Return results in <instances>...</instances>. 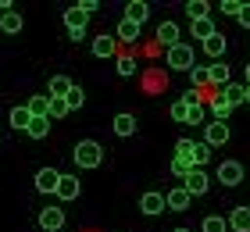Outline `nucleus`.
Listing matches in <instances>:
<instances>
[{
	"mask_svg": "<svg viewBox=\"0 0 250 232\" xmlns=\"http://www.w3.org/2000/svg\"><path fill=\"white\" fill-rule=\"evenodd\" d=\"M175 154L186 157L193 168H204V165L211 161V147L204 143V139H200V143H193V139H179V143H175Z\"/></svg>",
	"mask_w": 250,
	"mask_h": 232,
	"instance_id": "1",
	"label": "nucleus"
},
{
	"mask_svg": "<svg viewBox=\"0 0 250 232\" xmlns=\"http://www.w3.org/2000/svg\"><path fill=\"white\" fill-rule=\"evenodd\" d=\"M75 165L79 168H100V161H104V150H100V143H93V139H79V147H75Z\"/></svg>",
	"mask_w": 250,
	"mask_h": 232,
	"instance_id": "2",
	"label": "nucleus"
},
{
	"mask_svg": "<svg viewBox=\"0 0 250 232\" xmlns=\"http://www.w3.org/2000/svg\"><path fill=\"white\" fill-rule=\"evenodd\" d=\"M168 68H172V72H189L193 64V46H186V43H179V46H172V50H168V61H165Z\"/></svg>",
	"mask_w": 250,
	"mask_h": 232,
	"instance_id": "3",
	"label": "nucleus"
},
{
	"mask_svg": "<svg viewBox=\"0 0 250 232\" xmlns=\"http://www.w3.org/2000/svg\"><path fill=\"white\" fill-rule=\"evenodd\" d=\"M183 190H186L189 196H204V193L211 190V179H208V171H204V168H193L189 175L183 179Z\"/></svg>",
	"mask_w": 250,
	"mask_h": 232,
	"instance_id": "4",
	"label": "nucleus"
},
{
	"mask_svg": "<svg viewBox=\"0 0 250 232\" xmlns=\"http://www.w3.org/2000/svg\"><path fill=\"white\" fill-rule=\"evenodd\" d=\"M204 143H208L211 150L225 147V143H229V125H225V122H204Z\"/></svg>",
	"mask_w": 250,
	"mask_h": 232,
	"instance_id": "5",
	"label": "nucleus"
},
{
	"mask_svg": "<svg viewBox=\"0 0 250 232\" xmlns=\"http://www.w3.org/2000/svg\"><path fill=\"white\" fill-rule=\"evenodd\" d=\"M79 193H83V186H79V175H61L58 179V190H54V196L58 200H79Z\"/></svg>",
	"mask_w": 250,
	"mask_h": 232,
	"instance_id": "6",
	"label": "nucleus"
},
{
	"mask_svg": "<svg viewBox=\"0 0 250 232\" xmlns=\"http://www.w3.org/2000/svg\"><path fill=\"white\" fill-rule=\"evenodd\" d=\"M40 229L43 232H61L64 229V211L61 207H43L40 211Z\"/></svg>",
	"mask_w": 250,
	"mask_h": 232,
	"instance_id": "7",
	"label": "nucleus"
},
{
	"mask_svg": "<svg viewBox=\"0 0 250 232\" xmlns=\"http://www.w3.org/2000/svg\"><path fill=\"white\" fill-rule=\"evenodd\" d=\"M218 179H222V186H240L243 182V165L240 161H222L218 165Z\"/></svg>",
	"mask_w": 250,
	"mask_h": 232,
	"instance_id": "8",
	"label": "nucleus"
},
{
	"mask_svg": "<svg viewBox=\"0 0 250 232\" xmlns=\"http://www.w3.org/2000/svg\"><path fill=\"white\" fill-rule=\"evenodd\" d=\"M218 93H222V100L229 104V107H240V104H247V86H243V83H225Z\"/></svg>",
	"mask_w": 250,
	"mask_h": 232,
	"instance_id": "9",
	"label": "nucleus"
},
{
	"mask_svg": "<svg viewBox=\"0 0 250 232\" xmlns=\"http://www.w3.org/2000/svg\"><path fill=\"white\" fill-rule=\"evenodd\" d=\"M86 18H89V15H83L79 7H68V11H64V25H68V36H83V32H86Z\"/></svg>",
	"mask_w": 250,
	"mask_h": 232,
	"instance_id": "10",
	"label": "nucleus"
},
{
	"mask_svg": "<svg viewBox=\"0 0 250 232\" xmlns=\"http://www.w3.org/2000/svg\"><path fill=\"white\" fill-rule=\"evenodd\" d=\"M140 211H143L146 218L161 214V211H165V193H143V196H140Z\"/></svg>",
	"mask_w": 250,
	"mask_h": 232,
	"instance_id": "11",
	"label": "nucleus"
},
{
	"mask_svg": "<svg viewBox=\"0 0 250 232\" xmlns=\"http://www.w3.org/2000/svg\"><path fill=\"white\" fill-rule=\"evenodd\" d=\"M189 204H193V196L183 190V186H175V190L165 193V207H172V211H186Z\"/></svg>",
	"mask_w": 250,
	"mask_h": 232,
	"instance_id": "12",
	"label": "nucleus"
},
{
	"mask_svg": "<svg viewBox=\"0 0 250 232\" xmlns=\"http://www.w3.org/2000/svg\"><path fill=\"white\" fill-rule=\"evenodd\" d=\"M58 179H61V171L40 168V171H36V190H40V193H54V190H58Z\"/></svg>",
	"mask_w": 250,
	"mask_h": 232,
	"instance_id": "13",
	"label": "nucleus"
},
{
	"mask_svg": "<svg viewBox=\"0 0 250 232\" xmlns=\"http://www.w3.org/2000/svg\"><path fill=\"white\" fill-rule=\"evenodd\" d=\"M146 18H150V4H143V0H132L125 7V21H132V25H143Z\"/></svg>",
	"mask_w": 250,
	"mask_h": 232,
	"instance_id": "14",
	"label": "nucleus"
},
{
	"mask_svg": "<svg viewBox=\"0 0 250 232\" xmlns=\"http://www.w3.org/2000/svg\"><path fill=\"white\" fill-rule=\"evenodd\" d=\"M25 111L32 114V118H47V114H50V97H47V93H36V97H29Z\"/></svg>",
	"mask_w": 250,
	"mask_h": 232,
	"instance_id": "15",
	"label": "nucleus"
},
{
	"mask_svg": "<svg viewBox=\"0 0 250 232\" xmlns=\"http://www.w3.org/2000/svg\"><path fill=\"white\" fill-rule=\"evenodd\" d=\"M225 46H229V40H225V32H214V36H208V40H204V54L218 61V57L225 54Z\"/></svg>",
	"mask_w": 250,
	"mask_h": 232,
	"instance_id": "16",
	"label": "nucleus"
},
{
	"mask_svg": "<svg viewBox=\"0 0 250 232\" xmlns=\"http://www.w3.org/2000/svg\"><path fill=\"white\" fill-rule=\"evenodd\" d=\"M225 222L236 232H250V207H232V214L225 218Z\"/></svg>",
	"mask_w": 250,
	"mask_h": 232,
	"instance_id": "17",
	"label": "nucleus"
},
{
	"mask_svg": "<svg viewBox=\"0 0 250 232\" xmlns=\"http://www.w3.org/2000/svg\"><path fill=\"white\" fill-rule=\"evenodd\" d=\"M157 40H161L168 50L179 46V25H175V21H161V25H157Z\"/></svg>",
	"mask_w": 250,
	"mask_h": 232,
	"instance_id": "18",
	"label": "nucleus"
},
{
	"mask_svg": "<svg viewBox=\"0 0 250 232\" xmlns=\"http://www.w3.org/2000/svg\"><path fill=\"white\" fill-rule=\"evenodd\" d=\"M115 132L118 136H136V114H129V111H122V114H115Z\"/></svg>",
	"mask_w": 250,
	"mask_h": 232,
	"instance_id": "19",
	"label": "nucleus"
},
{
	"mask_svg": "<svg viewBox=\"0 0 250 232\" xmlns=\"http://www.w3.org/2000/svg\"><path fill=\"white\" fill-rule=\"evenodd\" d=\"M68 89H72V79H68V75H50V89H47V97L54 100V97H68Z\"/></svg>",
	"mask_w": 250,
	"mask_h": 232,
	"instance_id": "20",
	"label": "nucleus"
},
{
	"mask_svg": "<svg viewBox=\"0 0 250 232\" xmlns=\"http://www.w3.org/2000/svg\"><path fill=\"white\" fill-rule=\"evenodd\" d=\"M208 83H214L222 89L225 83H229V64H222V61L218 64H208Z\"/></svg>",
	"mask_w": 250,
	"mask_h": 232,
	"instance_id": "21",
	"label": "nucleus"
},
{
	"mask_svg": "<svg viewBox=\"0 0 250 232\" xmlns=\"http://www.w3.org/2000/svg\"><path fill=\"white\" fill-rule=\"evenodd\" d=\"M115 36L122 40V43H136V40H140V25H132V21H118V29H115Z\"/></svg>",
	"mask_w": 250,
	"mask_h": 232,
	"instance_id": "22",
	"label": "nucleus"
},
{
	"mask_svg": "<svg viewBox=\"0 0 250 232\" xmlns=\"http://www.w3.org/2000/svg\"><path fill=\"white\" fill-rule=\"evenodd\" d=\"M186 15H189L193 21L211 18V4H208V0H189V4H186Z\"/></svg>",
	"mask_w": 250,
	"mask_h": 232,
	"instance_id": "23",
	"label": "nucleus"
},
{
	"mask_svg": "<svg viewBox=\"0 0 250 232\" xmlns=\"http://www.w3.org/2000/svg\"><path fill=\"white\" fill-rule=\"evenodd\" d=\"M93 54L97 57H115V36H97L93 40Z\"/></svg>",
	"mask_w": 250,
	"mask_h": 232,
	"instance_id": "24",
	"label": "nucleus"
},
{
	"mask_svg": "<svg viewBox=\"0 0 250 232\" xmlns=\"http://www.w3.org/2000/svg\"><path fill=\"white\" fill-rule=\"evenodd\" d=\"M0 32H21V15H18V11L0 15Z\"/></svg>",
	"mask_w": 250,
	"mask_h": 232,
	"instance_id": "25",
	"label": "nucleus"
},
{
	"mask_svg": "<svg viewBox=\"0 0 250 232\" xmlns=\"http://www.w3.org/2000/svg\"><path fill=\"white\" fill-rule=\"evenodd\" d=\"M200 232H229V222H225L222 214H208L204 225H200Z\"/></svg>",
	"mask_w": 250,
	"mask_h": 232,
	"instance_id": "26",
	"label": "nucleus"
},
{
	"mask_svg": "<svg viewBox=\"0 0 250 232\" xmlns=\"http://www.w3.org/2000/svg\"><path fill=\"white\" fill-rule=\"evenodd\" d=\"M214 32H218V29H214V21H211V18H200V21H193V36H197L200 43L208 40V36H214Z\"/></svg>",
	"mask_w": 250,
	"mask_h": 232,
	"instance_id": "27",
	"label": "nucleus"
},
{
	"mask_svg": "<svg viewBox=\"0 0 250 232\" xmlns=\"http://www.w3.org/2000/svg\"><path fill=\"white\" fill-rule=\"evenodd\" d=\"M25 132H29L32 139H43V136H47V132H50V118H32Z\"/></svg>",
	"mask_w": 250,
	"mask_h": 232,
	"instance_id": "28",
	"label": "nucleus"
},
{
	"mask_svg": "<svg viewBox=\"0 0 250 232\" xmlns=\"http://www.w3.org/2000/svg\"><path fill=\"white\" fill-rule=\"evenodd\" d=\"M211 114H214V122H225L232 114V107L222 100V93H214V104H211Z\"/></svg>",
	"mask_w": 250,
	"mask_h": 232,
	"instance_id": "29",
	"label": "nucleus"
},
{
	"mask_svg": "<svg viewBox=\"0 0 250 232\" xmlns=\"http://www.w3.org/2000/svg\"><path fill=\"white\" fill-rule=\"evenodd\" d=\"M29 122H32V114L25 107H11V125L15 129H29Z\"/></svg>",
	"mask_w": 250,
	"mask_h": 232,
	"instance_id": "30",
	"label": "nucleus"
},
{
	"mask_svg": "<svg viewBox=\"0 0 250 232\" xmlns=\"http://www.w3.org/2000/svg\"><path fill=\"white\" fill-rule=\"evenodd\" d=\"M64 104H68V111H79L86 104V93L79 89V86H72V89H68V97H64Z\"/></svg>",
	"mask_w": 250,
	"mask_h": 232,
	"instance_id": "31",
	"label": "nucleus"
},
{
	"mask_svg": "<svg viewBox=\"0 0 250 232\" xmlns=\"http://www.w3.org/2000/svg\"><path fill=\"white\" fill-rule=\"evenodd\" d=\"M189 171H193V165H189L186 157H179V154H175V157H172V175H179V179H186Z\"/></svg>",
	"mask_w": 250,
	"mask_h": 232,
	"instance_id": "32",
	"label": "nucleus"
},
{
	"mask_svg": "<svg viewBox=\"0 0 250 232\" xmlns=\"http://www.w3.org/2000/svg\"><path fill=\"white\" fill-rule=\"evenodd\" d=\"M64 114H68V104H64L61 97H54V100H50V114H47V118H50V122H58V118H64Z\"/></svg>",
	"mask_w": 250,
	"mask_h": 232,
	"instance_id": "33",
	"label": "nucleus"
},
{
	"mask_svg": "<svg viewBox=\"0 0 250 232\" xmlns=\"http://www.w3.org/2000/svg\"><path fill=\"white\" fill-rule=\"evenodd\" d=\"M189 83H193V86H204V83H208V68H204V64H193V68H189Z\"/></svg>",
	"mask_w": 250,
	"mask_h": 232,
	"instance_id": "34",
	"label": "nucleus"
},
{
	"mask_svg": "<svg viewBox=\"0 0 250 232\" xmlns=\"http://www.w3.org/2000/svg\"><path fill=\"white\" fill-rule=\"evenodd\" d=\"M118 75H122V79L136 75V61H132V57H118Z\"/></svg>",
	"mask_w": 250,
	"mask_h": 232,
	"instance_id": "35",
	"label": "nucleus"
},
{
	"mask_svg": "<svg viewBox=\"0 0 250 232\" xmlns=\"http://www.w3.org/2000/svg\"><path fill=\"white\" fill-rule=\"evenodd\" d=\"M186 114H189V100H175L172 104V118L175 122H186Z\"/></svg>",
	"mask_w": 250,
	"mask_h": 232,
	"instance_id": "36",
	"label": "nucleus"
},
{
	"mask_svg": "<svg viewBox=\"0 0 250 232\" xmlns=\"http://www.w3.org/2000/svg\"><path fill=\"white\" fill-rule=\"evenodd\" d=\"M183 100H186V97H183ZM186 122H189V125H204V107H200V104H189Z\"/></svg>",
	"mask_w": 250,
	"mask_h": 232,
	"instance_id": "37",
	"label": "nucleus"
},
{
	"mask_svg": "<svg viewBox=\"0 0 250 232\" xmlns=\"http://www.w3.org/2000/svg\"><path fill=\"white\" fill-rule=\"evenodd\" d=\"M240 0H222V15H229V18H236V15H240Z\"/></svg>",
	"mask_w": 250,
	"mask_h": 232,
	"instance_id": "38",
	"label": "nucleus"
},
{
	"mask_svg": "<svg viewBox=\"0 0 250 232\" xmlns=\"http://www.w3.org/2000/svg\"><path fill=\"white\" fill-rule=\"evenodd\" d=\"M75 7H79V11H83V15H93V11H97L100 4H97V0H79V4H75Z\"/></svg>",
	"mask_w": 250,
	"mask_h": 232,
	"instance_id": "39",
	"label": "nucleus"
},
{
	"mask_svg": "<svg viewBox=\"0 0 250 232\" xmlns=\"http://www.w3.org/2000/svg\"><path fill=\"white\" fill-rule=\"evenodd\" d=\"M236 21H240V25H247V29H250V4H243V7H240V15H236Z\"/></svg>",
	"mask_w": 250,
	"mask_h": 232,
	"instance_id": "40",
	"label": "nucleus"
},
{
	"mask_svg": "<svg viewBox=\"0 0 250 232\" xmlns=\"http://www.w3.org/2000/svg\"><path fill=\"white\" fill-rule=\"evenodd\" d=\"M11 7H15V4H11V0H0V15H7Z\"/></svg>",
	"mask_w": 250,
	"mask_h": 232,
	"instance_id": "41",
	"label": "nucleus"
},
{
	"mask_svg": "<svg viewBox=\"0 0 250 232\" xmlns=\"http://www.w3.org/2000/svg\"><path fill=\"white\" fill-rule=\"evenodd\" d=\"M243 86H250V64H247V83H243Z\"/></svg>",
	"mask_w": 250,
	"mask_h": 232,
	"instance_id": "42",
	"label": "nucleus"
},
{
	"mask_svg": "<svg viewBox=\"0 0 250 232\" xmlns=\"http://www.w3.org/2000/svg\"><path fill=\"white\" fill-rule=\"evenodd\" d=\"M247 104H250V86H247Z\"/></svg>",
	"mask_w": 250,
	"mask_h": 232,
	"instance_id": "43",
	"label": "nucleus"
},
{
	"mask_svg": "<svg viewBox=\"0 0 250 232\" xmlns=\"http://www.w3.org/2000/svg\"><path fill=\"white\" fill-rule=\"evenodd\" d=\"M172 232H189V229H172Z\"/></svg>",
	"mask_w": 250,
	"mask_h": 232,
	"instance_id": "44",
	"label": "nucleus"
}]
</instances>
